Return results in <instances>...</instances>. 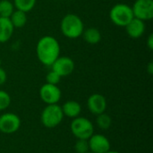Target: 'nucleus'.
Segmentation results:
<instances>
[{
	"mask_svg": "<svg viewBox=\"0 0 153 153\" xmlns=\"http://www.w3.org/2000/svg\"><path fill=\"white\" fill-rule=\"evenodd\" d=\"M21 126L20 117L13 113H4L0 116V132L4 134L16 133Z\"/></svg>",
	"mask_w": 153,
	"mask_h": 153,
	"instance_id": "0eeeda50",
	"label": "nucleus"
},
{
	"mask_svg": "<svg viewBox=\"0 0 153 153\" xmlns=\"http://www.w3.org/2000/svg\"><path fill=\"white\" fill-rule=\"evenodd\" d=\"M62 34L71 39H75L82 37L84 30V24L80 16L74 13H68L65 15L60 23Z\"/></svg>",
	"mask_w": 153,
	"mask_h": 153,
	"instance_id": "f03ea898",
	"label": "nucleus"
},
{
	"mask_svg": "<svg viewBox=\"0 0 153 153\" xmlns=\"http://www.w3.org/2000/svg\"><path fill=\"white\" fill-rule=\"evenodd\" d=\"M70 130L73 135L77 139L88 140L94 134V126L88 118L77 117L72 120Z\"/></svg>",
	"mask_w": 153,
	"mask_h": 153,
	"instance_id": "39448f33",
	"label": "nucleus"
},
{
	"mask_svg": "<svg viewBox=\"0 0 153 153\" xmlns=\"http://www.w3.org/2000/svg\"><path fill=\"white\" fill-rule=\"evenodd\" d=\"M51 68L60 77H65L73 74L75 68V64L69 56H58L51 65Z\"/></svg>",
	"mask_w": 153,
	"mask_h": 153,
	"instance_id": "1a4fd4ad",
	"label": "nucleus"
},
{
	"mask_svg": "<svg viewBox=\"0 0 153 153\" xmlns=\"http://www.w3.org/2000/svg\"><path fill=\"white\" fill-rule=\"evenodd\" d=\"M1 64H2V60H1V58H0V66H1Z\"/></svg>",
	"mask_w": 153,
	"mask_h": 153,
	"instance_id": "bb28decb",
	"label": "nucleus"
},
{
	"mask_svg": "<svg viewBox=\"0 0 153 153\" xmlns=\"http://www.w3.org/2000/svg\"><path fill=\"white\" fill-rule=\"evenodd\" d=\"M74 150L77 153H86L90 151L88 140L77 139L74 144Z\"/></svg>",
	"mask_w": 153,
	"mask_h": 153,
	"instance_id": "412c9836",
	"label": "nucleus"
},
{
	"mask_svg": "<svg viewBox=\"0 0 153 153\" xmlns=\"http://www.w3.org/2000/svg\"><path fill=\"white\" fill-rule=\"evenodd\" d=\"M36 2L37 0H13V4L15 9L28 13L34 8Z\"/></svg>",
	"mask_w": 153,
	"mask_h": 153,
	"instance_id": "f3484780",
	"label": "nucleus"
},
{
	"mask_svg": "<svg viewBox=\"0 0 153 153\" xmlns=\"http://www.w3.org/2000/svg\"><path fill=\"white\" fill-rule=\"evenodd\" d=\"M90 151L93 153H106L110 150V142L103 134H93L88 139Z\"/></svg>",
	"mask_w": 153,
	"mask_h": 153,
	"instance_id": "9d476101",
	"label": "nucleus"
},
{
	"mask_svg": "<svg viewBox=\"0 0 153 153\" xmlns=\"http://www.w3.org/2000/svg\"><path fill=\"white\" fill-rule=\"evenodd\" d=\"M146 45H147V48L150 49V50H152L153 49V34H150L149 35V37H148V39H147V43H146Z\"/></svg>",
	"mask_w": 153,
	"mask_h": 153,
	"instance_id": "b1692460",
	"label": "nucleus"
},
{
	"mask_svg": "<svg viewBox=\"0 0 153 153\" xmlns=\"http://www.w3.org/2000/svg\"><path fill=\"white\" fill-rule=\"evenodd\" d=\"M11 97L5 91L0 90V111L7 109L11 105Z\"/></svg>",
	"mask_w": 153,
	"mask_h": 153,
	"instance_id": "aec40b11",
	"label": "nucleus"
},
{
	"mask_svg": "<svg viewBox=\"0 0 153 153\" xmlns=\"http://www.w3.org/2000/svg\"><path fill=\"white\" fill-rule=\"evenodd\" d=\"M96 123H97L98 127L100 128L101 130H108L111 126L112 119L109 115H108L104 112V113L97 116Z\"/></svg>",
	"mask_w": 153,
	"mask_h": 153,
	"instance_id": "6ab92c4d",
	"label": "nucleus"
},
{
	"mask_svg": "<svg viewBox=\"0 0 153 153\" xmlns=\"http://www.w3.org/2000/svg\"><path fill=\"white\" fill-rule=\"evenodd\" d=\"M14 27L9 18L0 17V43L7 42L13 36Z\"/></svg>",
	"mask_w": 153,
	"mask_h": 153,
	"instance_id": "ddd939ff",
	"label": "nucleus"
},
{
	"mask_svg": "<svg viewBox=\"0 0 153 153\" xmlns=\"http://www.w3.org/2000/svg\"><path fill=\"white\" fill-rule=\"evenodd\" d=\"M61 78L56 72H54L53 70H51L50 72H48L46 75V81H47V83H49V84H53V85H57L60 81H61Z\"/></svg>",
	"mask_w": 153,
	"mask_h": 153,
	"instance_id": "4be33fe9",
	"label": "nucleus"
},
{
	"mask_svg": "<svg viewBox=\"0 0 153 153\" xmlns=\"http://www.w3.org/2000/svg\"><path fill=\"white\" fill-rule=\"evenodd\" d=\"M146 70H147V72L149 73V74H153V63L152 62H150L149 64H148V65H147V67H146Z\"/></svg>",
	"mask_w": 153,
	"mask_h": 153,
	"instance_id": "393cba45",
	"label": "nucleus"
},
{
	"mask_svg": "<svg viewBox=\"0 0 153 153\" xmlns=\"http://www.w3.org/2000/svg\"><path fill=\"white\" fill-rule=\"evenodd\" d=\"M61 96L62 92L57 85L46 82L39 89V97L41 100L47 105L57 104L61 100Z\"/></svg>",
	"mask_w": 153,
	"mask_h": 153,
	"instance_id": "6e6552de",
	"label": "nucleus"
},
{
	"mask_svg": "<svg viewBox=\"0 0 153 153\" xmlns=\"http://www.w3.org/2000/svg\"><path fill=\"white\" fill-rule=\"evenodd\" d=\"M61 108L64 116L73 119L77 117H80V114L82 112L81 104L75 100H68L65 102Z\"/></svg>",
	"mask_w": 153,
	"mask_h": 153,
	"instance_id": "4468645a",
	"label": "nucleus"
},
{
	"mask_svg": "<svg viewBox=\"0 0 153 153\" xmlns=\"http://www.w3.org/2000/svg\"><path fill=\"white\" fill-rule=\"evenodd\" d=\"M127 35L132 39H139L145 32V22L134 18L126 27Z\"/></svg>",
	"mask_w": 153,
	"mask_h": 153,
	"instance_id": "f8f14e48",
	"label": "nucleus"
},
{
	"mask_svg": "<svg viewBox=\"0 0 153 153\" xmlns=\"http://www.w3.org/2000/svg\"><path fill=\"white\" fill-rule=\"evenodd\" d=\"M82 37L84 41L90 45H96L101 40V33L95 27H90L88 29H84Z\"/></svg>",
	"mask_w": 153,
	"mask_h": 153,
	"instance_id": "2eb2a0df",
	"label": "nucleus"
},
{
	"mask_svg": "<svg viewBox=\"0 0 153 153\" xmlns=\"http://www.w3.org/2000/svg\"><path fill=\"white\" fill-rule=\"evenodd\" d=\"M86 153H93V152H91V151H89V152H86Z\"/></svg>",
	"mask_w": 153,
	"mask_h": 153,
	"instance_id": "cd10ccee",
	"label": "nucleus"
},
{
	"mask_svg": "<svg viewBox=\"0 0 153 153\" xmlns=\"http://www.w3.org/2000/svg\"><path fill=\"white\" fill-rule=\"evenodd\" d=\"M14 11L13 2L9 0H0V17L9 18Z\"/></svg>",
	"mask_w": 153,
	"mask_h": 153,
	"instance_id": "a211bd4d",
	"label": "nucleus"
},
{
	"mask_svg": "<svg viewBox=\"0 0 153 153\" xmlns=\"http://www.w3.org/2000/svg\"><path fill=\"white\" fill-rule=\"evenodd\" d=\"M106 153H120V152H116V151H111V150H109L108 152H107Z\"/></svg>",
	"mask_w": 153,
	"mask_h": 153,
	"instance_id": "a878e982",
	"label": "nucleus"
},
{
	"mask_svg": "<svg viewBox=\"0 0 153 153\" xmlns=\"http://www.w3.org/2000/svg\"><path fill=\"white\" fill-rule=\"evenodd\" d=\"M64 117L61 106L58 104H51L44 108L41 112L40 120L45 127L55 128L61 124Z\"/></svg>",
	"mask_w": 153,
	"mask_h": 153,
	"instance_id": "20e7f679",
	"label": "nucleus"
},
{
	"mask_svg": "<svg viewBox=\"0 0 153 153\" xmlns=\"http://www.w3.org/2000/svg\"><path fill=\"white\" fill-rule=\"evenodd\" d=\"M109 18L115 25L118 27H126L134 17L132 7L129 4L119 3L110 9Z\"/></svg>",
	"mask_w": 153,
	"mask_h": 153,
	"instance_id": "7ed1b4c3",
	"label": "nucleus"
},
{
	"mask_svg": "<svg viewBox=\"0 0 153 153\" xmlns=\"http://www.w3.org/2000/svg\"><path fill=\"white\" fill-rule=\"evenodd\" d=\"M87 107L90 112L95 116L102 114L107 109V100L100 93L91 94L87 100Z\"/></svg>",
	"mask_w": 153,
	"mask_h": 153,
	"instance_id": "9b49d317",
	"label": "nucleus"
},
{
	"mask_svg": "<svg viewBox=\"0 0 153 153\" xmlns=\"http://www.w3.org/2000/svg\"><path fill=\"white\" fill-rule=\"evenodd\" d=\"M26 13H27L22 12L21 10H17V9L13 12V13L11 14L9 19L14 28L20 29V28H22L26 24V22L28 21Z\"/></svg>",
	"mask_w": 153,
	"mask_h": 153,
	"instance_id": "dca6fc26",
	"label": "nucleus"
},
{
	"mask_svg": "<svg viewBox=\"0 0 153 153\" xmlns=\"http://www.w3.org/2000/svg\"><path fill=\"white\" fill-rule=\"evenodd\" d=\"M131 7L134 18L143 22L153 18V0H135Z\"/></svg>",
	"mask_w": 153,
	"mask_h": 153,
	"instance_id": "423d86ee",
	"label": "nucleus"
},
{
	"mask_svg": "<svg viewBox=\"0 0 153 153\" xmlns=\"http://www.w3.org/2000/svg\"><path fill=\"white\" fill-rule=\"evenodd\" d=\"M60 50L61 48L57 39L49 35L40 38L36 46L38 60L47 66H51L55 60L60 56Z\"/></svg>",
	"mask_w": 153,
	"mask_h": 153,
	"instance_id": "f257e3e1",
	"label": "nucleus"
},
{
	"mask_svg": "<svg viewBox=\"0 0 153 153\" xmlns=\"http://www.w3.org/2000/svg\"><path fill=\"white\" fill-rule=\"evenodd\" d=\"M6 79H7L6 72L4 71V69H3L0 66V86L3 85V84H4V82H6Z\"/></svg>",
	"mask_w": 153,
	"mask_h": 153,
	"instance_id": "5701e85b",
	"label": "nucleus"
}]
</instances>
